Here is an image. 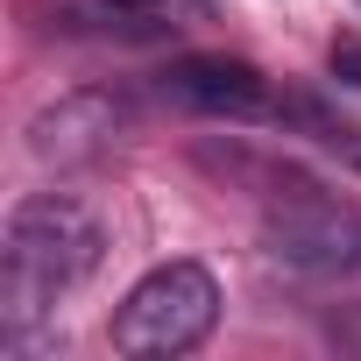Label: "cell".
<instances>
[{
    "mask_svg": "<svg viewBox=\"0 0 361 361\" xmlns=\"http://www.w3.org/2000/svg\"><path fill=\"white\" fill-rule=\"evenodd\" d=\"M106 255V227L92 220V206L64 199V192H36L8 213V255H0V319L8 333H22L29 319H43L64 290H78Z\"/></svg>",
    "mask_w": 361,
    "mask_h": 361,
    "instance_id": "1",
    "label": "cell"
},
{
    "mask_svg": "<svg viewBox=\"0 0 361 361\" xmlns=\"http://www.w3.org/2000/svg\"><path fill=\"white\" fill-rule=\"evenodd\" d=\"M213 319H220L213 269L163 262V269H149L121 298V312H114V354H128V361H177V354H192L213 333Z\"/></svg>",
    "mask_w": 361,
    "mask_h": 361,
    "instance_id": "2",
    "label": "cell"
},
{
    "mask_svg": "<svg viewBox=\"0 0 361 361\" xmlns=\"http://www.w3.org/2000/svg\"><path fill=\"white\" fill-rule=\"evenodd\" d=\"M163 92L177 106L220 114V121H262V114H276V92H269V78L248 57H177L163 71Z\"/></svg>",
    "mask_w": 361,
    "mask_h": 361,
    "instance_id": "3",
    "label": "cell"
},
{
    "mask_svg": "<svg viewBox=\"0 0 361 361\" xmlns=\"http://www.w3.org/2000/svg\"><path fill=\"white\" fill-rule=\"evenodd\" d=\"M269 248L298 269H326V276H361V220L326 206V199H305L290 213L269 220Z\"/></svg>",
    "mask_w": 361,
    "mask_h": 361,
    "instance_id": "4",
    "label": "cell"
},
{
    "mask_svg": "<svg viewBox=\"0 0 361 361\" xmlns=\"http://www.w3.org/2000/svg\"><path fill=\"white\" fill-rule=\"evenodd\" d=\"M114 128H121V106H106V99H64V106H50L29 128V149L43 163H71V156H92Z\"/></svg>",
    "mask_w": 361,
    "mask_h": 361,
    "instance_id": "5",
    "label": "cell"
},
{
    "mask_svg": "<svg viewBox=\"0 0 361 361\" xmlns=\"http://www.w3.org/2000/svg\"><path fill=\"white\" fill-rule=\"evenodd\" d=\"M64 8L99 36H128V43H163L170 36V0H64Z\"/></svg>",
    "mask_w": 361,
    "mask_h": 361,
    "instance_id": "6",
    "label": "cell"
},
{
    "mask_svg": "<svg viewBox=\"0 0 361 361\" xmlns=\"http://www.w3.org/2000/svg\"><path fill=\"white\" fill-rule=\"evenodd\" d=\"M326 64H333V78H340V85H347V92H361V36H340V43H333V57H326Z\"/></svg>",
    "mask_w": 361,
    "mask_h": 361,
    "instance_id": "7",
    "label": "cell"
},
{
    "mask_svg": "<svg viewBox=\"0 0 361 361\" xmlns=\"http://www.w3.org/2000/svg\"><path fill=\"white\" fill-rule=\"evenodd\" d=\"M354 163H361V149H354Z\"/></svg>",
    "mask_w": 361,
    "mask_h": 361,
    "instance_id": "8",
    "label": "cell"
}]
</instances>
